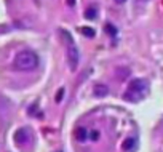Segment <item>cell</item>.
Instances as JSON below:
<instances>
[{
    "label": "cell",
    "mask_w": 163,
    "mask_h": 152,
    "mask_svg": "<svg viewBox=\"0 0 163 152\" xmlns=\"http://www.w3.org/2000/svg\"><path fill=\"white\" fill-rule=\"evenodd\" d=\"M147 91H149V83L144 79H134L128 83V90L125 93V98L126 101H131V103H138L142 98H146Z\"/></svg>",
    "instance_id": "cell-1"
},
{
    "label": "cell",
    "mask_w": 163,
    "mask_h": 152,
    "mask_svg": "<svg viewBox=\"0 0 163 152\" xmlns=\"http://www.w3.org/2000/svg\"><path fill=\"white\" fill-rule=\"evenodd\" d=\"M38 66V56L37 53L30 50H22L14 58V67L19 71H34Z\"/></svg>",
    "instance_id": "cell-2"
},
{
    "label": "cell",
    "mask_w": 163,
    "mask_h": 152,
    "mask_svg": "<svg viewBox=\"0 0 163 152\" xmlns=\"http://www.w3.org/2000/svg\"><path fill=\"white\" fill-rule=\"evenodd\" d=\"M66 46H67V63H69V67L70 71H75L78 66V50L75 48L74 43L66 45Z\"/></svg>",
    "instance_id": "cell-3"
},
{
    "label": "cell",
    "mask_w": 163,
    "mask_h": 152,
    "mask_svg": "<svg viewBox=\"0 0 163 152\" xmlns=\"http://www.w3.org/2000/svg\"><path fill=\"white\" fill-rule=\"evenodd\" d=\"M30 139H32V135H30L29 128H19L16 133H14V143L19 144V146H26V144H29Z\"/></svg>",
    "instance_id": "cell-4"
},
{
    "label": "cell",
    "mask_w": 163,
    "mask_h": 152,
    "mask_svg": "<svg viewBox=\"0 0 163 152\" xmlns=\"http://www.w3.org/2000/svg\"><path fill=\"white\" fill-rule=\"evenodd\" d=\"M8 119H10V103L0 96V120L7 122Z\"/></svg>",
    "instance_id": "cell-5"
},
{
    "label": "cell",
    "mask_w": 163,
    "mask_h": 152,
    "mask_svg": "<svg viewBox=\"0 0 163 152\" xmlns=\"http://www.w3.org/2000/svg\"><path fill=\"white\" fill-rule=\"evenodd\" d=\"M93 95L96 96V98H104V96L109 95V87L104 83H96L93 87Z\"/></svg>",
    "instance_id": "cell-6"
},
{
    "label": "cell",
    "mask_w": 163,
    "mask_h": 152,
    "mask_svg": "<svg viewBox=\"0 0 163 152\" xmlns=\"http://www.w3.org/2000/svg\"><path fill=\"white\" fill-rule=\"evenodd\" d=\"M130 75H131V71L128 67H117L115 69V77H117L118 80H122V82L126 80Z\"/></svg>",
    "instance_id": "cell-7"
},
{
    "label": "cell",
    "mask_w": 163,
    "mask_h": 152,
    "mask_svg": "<svg viewBox=\"0 0 163 152\" xmlns=\"http://www.w3.org/2000/svg\"><path fill=\"white\" fill-rule=\"evenodd\" d=\"M75 139H77L78 143L86 141V139H88V131H86V128H83V127L77 128V130H75Z\"/></svg>",
    "instance_id": "cell-8"
},
{
    "label": "cell",
    "mask_w": 163,
    "mask_h": 152,
    "mask_svg": "<svg viewBox=\"0 0 163 152\" xmlns=\"http://www.w3.org/2000/svg\"><path fill=\"white\" fill-rule=\"evenodd\" d=\"M134 147H136V139L134 138H128V139H125L122 144V149L125 151V152H130V151H133Z\"/></svg>",
    "instance_id": "cell-9"
},
{
    "label": "cell",
    "mask_w": 163,
    "mask_h": 152,
    "mask_svg": "<svg viewBox=\"0 0 163 152\" xmlns=\"http://www.w3.org/2000/svg\"><path fill=\"white\" fill-rule=\"evenodd\" d=\"M96 16H98L96 7H88V8L85 10V18L86 19H96Z\"/></svg>",
    "instance_id": "cell-10"
},
{
    "label": "cell",
    "mask_w": 163,
    "mask_h": 152,
    "mask_svg": "<svg viewBox=\"0 0 163 152\" xmlns=\"http://www.w3.org/2000/svg\"><path fill=\"white\" fill-rule=\"evenodd\" d=\"M80 32L88 38H93L94 35H96V30H94L93 27H80Z\"/></svg>",
    "instance_id": "cell-11"
},
{
    "label": "cell",
    "mask_w": 163,
    "mask_h": 152,
    "mask_svg": "<svg viewBox=\"0 0 163 152\" xmlns=\"http://www.w3.org/2000/svg\"><path fill=\"white\" fill-rule=\"evenodd\" d=\"M106 32L109 34V35H115V34H117V27L115 26H112V24H106Z\"/></svg>",
    "instance_id": "cell-12"
},
{
    "label": "cell",
    "mask_w": 163,
    "mask_h": 152,
    "mask_svg": "<svg viewBox=\"0 0 163 152\" xmlns=\"http://www.w3.org/2000/svg\"><path fill=\"white\" fill-rule=\"evenodd\" d=\"M88 138L91 139V141H98V139H99V131L98 130H91L90 135H88Z\"/></svg>",
    "instance_id": "cell-13"
},
{
    "label": "cell",
    "mask_w": 163,
    "mask_h": 152,
    "mask_svg": "<svg viewBox=\"0 0 163 152\" xmlns=\"http://www.w3.org/2000/svg\"><path fill=\"white\" fill-rule=\"evenodd\" d=\"M62 98H64V88H59L58 93H56V98H54V101H56V103H61Z\"/></svg>",
    "instance_id": "cell-14"
},
{
    "label": "cell",
    "mask_w": 163,
    "mask_h": 152,
    "mask_svg": "<svg viewBox=\"0 0 163 152\" xmlns=\"http://www.w3.org/2000/svg\"><path fill=\"white\" fill-rule=\"evenodd\" d=\"M67 5H69V7H74V5H75V0H67Z\"/></svg>",
    "instance_id": "cell-15"
},
{
    "label": "cell",
    "mask_w": 163,
    "mask_h": 152,
    "mask_svg": "<svg viewBox=\"0 0 163 152\" xmlns=\"http://www.w3.org/2000/svg\"><path fill=\"white\" fill-rule=\"evenodd\" d=\"M126 0H115V3H118V5H122V3H125Z\"/></svg>",
    "instance_id": "cell-16"
}]
</instances>
